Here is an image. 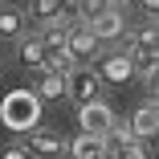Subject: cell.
I'll return each mask as SVG.
<instances>
[{
	"instance_id": "1",
	"label": "cell",
	"mask_w": 159,
	"mask_h": 159,
	"mask_svg": "<svg viewBox=\"0 0 159 159\" xmlns=\"http://www.w3.org/2000/svg\"><path fill=\"white\" fill-rule=\"evenodd\" d=\"M66 98H74L78 106H86V102H102V78H98V70L74 66V70L66 74Z\"/></svg>"
},
{
	"instance_id": "2",
	"label": "cell",
	"mask_w": 159,
	"mask_h": 159,
	"mask_svg": "<svg viewBox=\"0 0 159 159\" xmlns=\"http://www.w3.org/2000/svg\"><path fill=\"white\" fill-rule=\"evenodd\" d=\"M98 37L90 33V25H70V37H66V57L70 66H90L94 57H98Z\"/></svg>"
},
{
	"instance_id": "3",
	"label": "cell",
	"mask_w": 159,
	"mask_h": 159,
	"mask_svg": "<svg viewBox=\"0 0 159 159\" xmlns=\"http://www.w3.org/2000/svg\"><path fill=\"white\" fill-rule=\"evenodd\" d=\"M78 122H82V135L106 139L110 126H114V110H110L106 102H86V106H78Z\"/></svg>"
},
{
	"instance_id": "4",
	"label": "cell",
	"mask_w": 159,
	"mask_h": 159,
	"mask_svg": "<svg viewBox=\"0 0 159 159\" xmlns=\"http://www.w3.org/2000/svg\"><path fill=\"white\" fill-rule=\"evenodd\" d=\"M98 78H102V86H122V82H131V78H135V61L126 57V49H114V53L102 57Z\"/></svg>"
},
{
	"instance_id": "5",
	"label": "cell",
	"mask_w": 159,
	"mask_h": 159,
	"mask_svg": "<svg viewBox=\"0 0 159 159\" xmlns=\"http://www.w3.org/2000/svg\"><path fill=\"white\" fill-rule=\"evenodd\" d=\"M33 159H57L61 151H66V143H61L53 131H41V126H33V131L25 135V143H20Z\"/></svg>"
},
{
	"instance_id": "6",
	"label": "cell",
	"mask_w": 159,
	"mask_h": 159,
	"mask_svg": "<svg viewBox=\"0 0 159 159\" xmlns=\"http://www.w3.org/2000/svg\"><path fill=\"white\" fill-rule=\"evenodd\" d=\"M131 135L139 139V143H147V139H155L159 135V102H143L135 114H131Z\"/></svg>"
},
{
	"instance_id": "7",
	"label": "cell",
	"mask_w": 159,
	"mask_h": 159,
	"mask_svg": "<svg viewBox=\"0 0 159 159\" xmlns=\"http://www.w3.org/2000/svg\"><path fill=\"white\" fill-rule=\"evenodd\" d=\"M90 33L98 37V41H114V37H122V33H126L122 8H110V12H102V16H94V20H90Z\"/></svg>"
},
{
	"instance_id": "8",
	"label": "cell",
	"mask_w": 159,
	"mask_h": 159,
	"mask_svg": "<svg viewBox=\"0 0 159 159\" xmlns=\"http://www.w3.org/2000/svg\"><path fill=\"white\" fill-rule=\"evenodd\" d=\"M37 98H45V102H57V98H66V74H61V70H41Z\"/></svg>"
},
{
	"instance_id": "9",
	"label": "cell",
	"mask_w": 159,
	"mask_h": 159,
	"mask_svg": "<svg viewBox=\"0 0 159 159\" xmlns=\"http://www.w3.org/2000/svg\"><path fill=\"white\" fill-rule=\"evenodd\" d=\"M66 151H70V159H98L106 151V139H98V135H74V143Z\"/></svg>"
},
{
	"instance_id": "10",
	"label": "cell",
	"mask_w": 159,
	"mask_h": 159,
	"mask_svg": "<svg viewBox=\"0 0 159 159\" xmlns=\"http://www.w3.org/2000/svg\"><path fill=\"white\" fill-rule=\"evenodd\" d=\"M33 114H37V94H12L8 98V122L16 126V122H33Z\"/></svg>"
},
{
	"instance_id": "11",
	"label": "cell",
	"mask_w": 159,
	"mask_h": 159,
	"mask_svg": "<svg viewBox=\"0 0 159 159\" xmlns=\"http://www.w3.org/2000/svg\"><path fill=\"white\" fill-rule=\"evenodd\" d=\"M20 66H29V70H49V53H45V45H41L37 37H25V41H20Z\"/></svg>"
},
{
	"instance_id": "12",
	"label": "cell",
	"mask_w": 159,
	"mask_h": 159,
	"mask_svg": "<svg viewBox=\"0 0 159 159\" xmlns=\"http://www.w3.org/2000/svg\"><path fill=\"white\" fill-rule=\"evenodd\" d=\"M66 4H70V0H33V4H29V16H33V20H45V25H53V20L66 16Z\"/></svg>"
},
{
	"instance_id": "13",
	"label": "cell",
	"mask_w": 159,
	"mask_h": 159,
	"mask_svg": "<svg viewBox=\"0 0 159 159\" xmlns=\"http://www.w3.org/2000/svg\"><path fill=\"white\" fill-rule=\"evenodd\" d=\"M20 29H25V12L4 4V12H0V41H16Z\"/></svg>"
},
{
	"instance_id": "14",
	"label": "cell",
	"mask_w": 159,
	"mask_h": 159,
	"mask_svg": "<svg viewBox=\"0 0 159 159\" xmlns=\"http://www.w3.org/2000/svg\"><path fill=\"white\" fill-rule=\"evenodd\" d=\"M110 8H122V0H78V12H82V25H90L94 16H102Z\"/></svg>"
},
{
	"instance_id": "15",
	"label": "cell",
	"mask_w": 159,
	"mask_h": 159,
	"mask_svg": "<svg viewBox=\"0 0 159 159\" xmlns=\"http://www.w3.org/2000/svg\"><path fill=\"white\" fill-rule=\"evenodd\" d=\"M106 143H110L106 151L114 155V151H122V147H131V143H139V139L131 135V126H122V122H114V126H110V135H106Z\"/></svg>"
},
{
	"instance_id": "16",
	"label": "cell",
	"mask_w": 159,
	"mask_h": 159,
	"mask_svg": "<svg viewBox=\"0 0 159 159\" xmlns=\"http://www.w3.org/2000/svg\"><path fill=\"white\" fill-rule=\"evenodd\" d=\"M114 159H151V151H147V143H131V147L114 151Z\"/></svg>"
},
{
	"instance_id": "17",
	"label": "cell",
	"mask_w": 159,
	"mask_h": 159,
	"mask_svg": "<svg viewBox=\"0 0 159 159\" xmlns=\"http://www.w3.org/2000/svg\"><path fill=\"white\" fill-rule=\"evenodd\" d=\"M0 159H33V155H29V151H25L20 143H8L4 151H0Z\"/></svg>"
},
{
	"instance_id": "18",
	"label": "cell",
	"mask_w": 159,
	"mask_h": 159,
	"mask_svg": "<svg viewBox=\"0 0 159 159\" xmlns=\"http://www.w3.org/2000/svg\"><path fill=\"white\" fill-rule=\"evenodd\" d=\"M143 8H147L151 16H159V0H143Z\"/></svg>"
},
{
	"instance_id": "19",
	"label": "cell",
	"mask_w": 159,
	"mask_h": 159,
	"mask_svg": "<svg viewBox=\"0 0 159 159\" xmlns=\"http://www.w3.org/2000/svg\"><path fill=\"white\" fill-rule=\"evenodd\" d=\"M98 159H114V155H110V151H102V155H98Z\"/></svg>"
},
{
	"instance_id": "20",
	"label": "cell",
	"mask_w": 159,
	"mask_h": 159,
	"mask_svg": "<svg viewBox=\"0 0 159 159\" xmlns=\"http://www.w3.org/2000/svg\"><path fill=\"white\" fill-rule=\"evenodd\" d=\"M0 12H4V0H0Z\"/></svg>"
}]
</instances>
